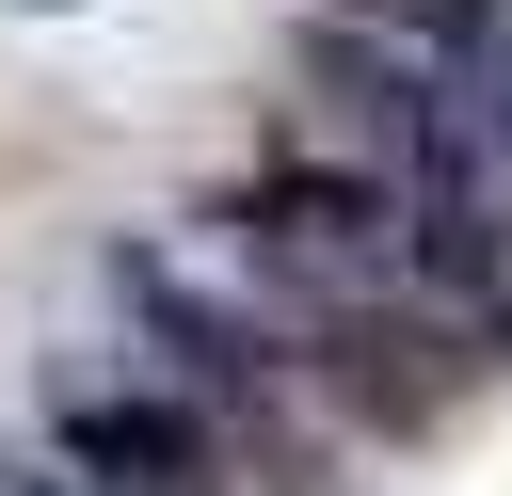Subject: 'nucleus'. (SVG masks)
Returning <instances> with one entry per match:
<instances>
[{"label": "nucleus", "instance_id": "f03ea898", "mask_svg": "<svg viewBox=\"0 0 512 496\" xmlns=\"http://www.w3.org/2000/svg\"><path fill=\"white\" fill-rule=\"evenodd\" d=\"M64 448L96 464V496H208V432L176 400H80Z\"/></svg>", "mask_w": 512, "mask_h": 496}, {"label": "nucleus", "instance_id": "f257e3e1", "mask_svg": "<svg viewBox=\"0 0 512 496\" xmlns=\"http://www.w3.org/2000/svg\"><path fill=\"white\" fill-rule=\"evenodd\" d=\"M224 224H240V256H272V272H320V288H368V272H400V256H416V208H400L384 176H320V160L256 176Z\"/></svg>", "mask_w": 512, "mask_h": 496}, {"label": "nucleus", "instance_id": "7ed1b4c3", "mask_svg": "<svg viewBox=\"0 0 512 496\" xmlns=\"http://www.w3.org/2000/svg\"><path fill=\"white\" fill-rule=\"evenodd\" d=\"M48 16H64V0H48Z\"/></svg>", "mask_w": 512, "mask_h": 496}]
</instances>
